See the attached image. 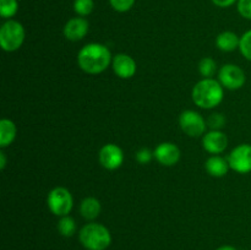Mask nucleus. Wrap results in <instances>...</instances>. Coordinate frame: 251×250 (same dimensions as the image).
Segmentation results:
<instances>
[{
	"instance_id": "obj_1",
	"label": "nucleus",
	"mask_w": 251,
	"mask_h": 250,
	"mask_svg": "<svg viewBox=\"0 0 251 250\" xmlns=\"http://www.w3.org/2000/svg\"><path fill=\"white\" fill-rule=\"evenodd\" d=\"M112 61L109 49L100 43L86 44L77 55L78 66L87 74L103 73Z\"/></svg>"
},
{
	"instance_id": "obj_2",
	"label": "nucleus",
	"mask_w": 251,
	"mask_h": 250,
	"mask_svg": "<svg viewBox=\"0 0 251 250\" xmlns=\"http://www.w3.org/2000/svg\"><path fill=\"white\" fill-rule=\"evenodd\" d=\"M223 86L220 81L213 78H203L193 88V100L196 105L203 109H212L223 100Z\"/></svg>"
},
{
	"instance_id": "obj_3",
	"label": "nucleus",
	"mask_w": 251,
	"mask_h": 250,
	"mask_svg": "<svg viewBox=\"0 0 251 250\" xmlns=\"http://www.w3.org/2000/svg\"><path fill=\"white\" fill-rule=\"evenodd\" d=\"M78 239L87 250H105L112 243V235L107 227L93 222L81 228Z\"/></svg>"
},
{
	"instance_id": "obj_4",
	"label": "nucleus",
	"mask_w": 251,
	"mask_h": 250,
	"mask_svg": "<svg viewBox=\"0 0 251 250\" xmlns=\"http://www.w3.org/2000/svg\"><path fill=\"white\" fill-rule=\"evenodd\" d=\"M25 41V28L20 22L9 20L0 28V46L5 51H15Z\"/></svg>"
},
{
	"instance_id": "obj_5",
	"label": "nucleus",
	"mask_w": 251,
	"mask_h": 250,
	"mask_svg": "<svg viewBox=\"0 0 251 250\" xmlns=\"http://www.w3.org/2000/svg\"><path fill=\"white\" fill-rule=\"evenodd\" d=\"M48 207L55 216H68L74 205L73 196L70 191L63 186L54 188L48 195Z\"/></svg>"
},
{
	"instance_id": "obj_6",
	"label": "nucleus",
	"mask_w": 251,
	"mask_h": 250,
	"mask_svg": "<svg viewBox=\"0 0 251 250\" xmlns=\"http://www.w3.org/2000/svg\"><path fill=\"white\" fill-rule=\"evenodd\" d=\"M218 78H220V82L223 87L232 91L242 88L244 86L245 80H247L243 69H240L238 65H234V64L223 65L218 73Z\"/></svg>"
},
{
	"instance_id": "obj_7",
	"label": "nucleus",
	"mask_w": 251,
	"mask_h": 250,
	"mask_svg": "<svg viewBox=\"0 0 251 250\" xmlns=\"http://www.w3.org/2000/svg\"><path fill=\"white\" fill-rule=\"evenodd\" d=\"M179 124L181 130L191 137L201 136L206 130L205 119L195 110H185L181 113L179 117Z\"/></svg>"
},
{
	"instance_id": "obj_8",
	"label": "nucleus",
	"mask_w": 251,
	"mask_h": 250,
	"mask_svg": "<svg viewBox=\"0 0 251 250\" xmlns=\"http://www.w3.org/2000/svg\"><path fill=\"white\" fill-rule=\"evenodd\" d=\"M228 163L233 171L247 174L251 172V145L243 144L235 147L228 156Z\"/></svg>"
},
{
	"instance_id": "obj_9",
	"label": "nucleus",
	"mask_w": 251,
	"mask_h": 250,
	"mask_svg": "<svg viewBox=\"0 0 251 250\" xmlns=\"http://www.w3.org/2000/svg\"><path fill=\"white\" fill-rule=\"evenodd\" d=\"M123 162H124V153L119 146L114 144H108L100 149V163L105 169L114 171L122 166Z\"/></svg>"
},
{
	"instance_id": "obj_10",
	"label": "nucleus",
	"mask_w": 251,
	"mask_h": 250,
	"mask_svg": "<svg viewBox=\"0 0 251 250\" xmlns=\"http://www.w3.org/2000/svg\"><path fill=\"white\" fill-rule=\"evenodd\" d=\"M154 157L161 164L167 167L174 166L180 159V150L172 142H162L153 152Z\"/></svg>"
},
{
	"instance_id": "obj_11",
	"label": "nucleus",
	"mask_w": 251,
	"mask_h": 250,
	"mask_svg": "<svg viewBox=\"0 0 251 250\" xmlns=\"http://www.w3.org/2000/svg\"><path fill=\"white\" fill-rule=\"evenodd\" d=\"M202 145L203 149L207 152H210V153H222L228 146L227 135L225 132L220 131V130H212V131L207 132L203 136Z\"/></svg>"
},
{
	"instance_id": "obj_12",
	"label": "nucleus",
	"mask_w": 251,
	"mask_h": 250,
	"mask_svg": "<svg viewBox=\"0 0 251 250\" xmlns=\"http://www.w3.org/2000/svg\"><path fill=\"white\" fill-rule=\"evenodd\" d=\"M113 70L122 78H130L136 73V63L127 54H117L113 58Z\"/></svg>"
},
{
	"instance_id": "obj_13",
	"label": "nucleus",
	"mask_w": 251,
	"mask_h": 250,
	"mask_svg": "<svg viewBox=\"0 0 251 250\" xmlns=\"http://www.w3.org/2000/svg\"><path fill=\"white\" fill-rule=\"evenodd\" d=\"M88 22L83 17H74L69 20L64 26V36L69 41H80L87 34Z\"/></svg>"
},
{
	"instance_id": "obj_14",
	"label": "nucleus",
	"mask_w": 251,
	"mask_h": 250,
	"mask_svg": "<svg viewBox=\"0 0 251 250\" xmlns=\"http://www.w3.org/2000/svg\"><path fill=\"white\" fill-rule=\"evenodd\" d=\"M205 168L210 175L221 178V176H225L228 173V169L230 167L229 163H228V159H225L221 156H212L206 161Z\"/></svg>"
},
{
	"instance_id": "obj_15",
	"label": "nucleus",
	"mask_w": 251,
	"mask_h": 250,
	"mask_svg": "<svg viewBox=\"0 0 251 250\" xmlns=\"http://www.w3.org/2000/svg\"><path fill=\"white\" fill-rule=\"evenodd\" d=\"M240 38L234 33V32L226 31L218 34L216 38V46L222 51H233L239 48Z\"/></svg>"
},
{
	"instance_id": "obj_16",
	"label": "nucleus",
	"mask_w": 251,
	"mask_h": 250,
	"mask_svg": "<svg viewBox=\"0 0 251 250\" xmlns=\"http://www.w3.org/2000/svg\"><path fill=\"white\" fill-rule=\"evenodd\" d=\"M80 212L85 220H96L100 213V202L95 198L83 199L80 206Z\"/></svg>"
},
{
	"instance_id": "obj_17",
	"label": "nucleus",
	"mask_w": 251,
	"mask_h": 250,
	"mask_svg": "<svg viewBox=\"0 0 251 250\" xmlns=\"http://www.w3.org/2000/svg\"><path fill=\"white\" fill-rule=\"evenodd\" d=\"M16 137V125L10 119H1L0 122V147H6Z\"/></svg>"
},
{
	"instance_id": "obj_18",
	"label": "nucleus",
	"mask_w": 251,
	"mask_h": 250,
	"mask_svg": "<svg viewBox=\"0 0 251 250\" xmlns=\"http://www.w3.org/2000/svg\"><path fill=\"white\" fill-rule=\"evenodd\" d=\"M58 230L63 237H73L76 233V222L70 216H63L58 222Z\"/></svg>"
},
{
	"instance_id": "obj_19",
	"label": "nucleus",
	"mask_w": 251,
	"mask_h": 250,
	"mask_svg": "<svg viewBox=\"0 0 251 250\" xmlns=\"http://www.w3.org/2000/svg\"><path fill=\"white\" fill-rule=\"evenodd\" d=\"M217 70V64L212 58H203L201 59L199 64V71L205 78H212V76L216 74Z\"/></svg>"
},
{
	"instance_id": "obj_20",
	"label": "nucleus",
	"mask_w": 251,
	"mask_h": 250,
	"mask_svg": "<svg viewBox=\"0 0 251 250\" xmlns=\"http://www.w3.org/2000/svg\"><path fill=\"white\" fill-rule=\"evenodd\" d=\"M19 10L17 0H0V15L2 19H10L15 16Z\"/></svg>"
},
{
	"instance_id": "obj_21",
	"label": "nucleus",
	"mask_w": 251,
	"mask_h": 250,
	"mask_svg": "<svg viewBox=\"0 0 251 250\" xmlns=\"http://www.w3.org/2000/svg\"><path fill=\"white\" fill-rule=\"evenodd\" d=\"M95 7L93 0H75L74 1V10L78 16H87L92 12Z\"/></svg>"
},
{
	"instance_id": "obj_22",
	"label": "nucleus",
	"mask_w": 251,
	"mask_h": 250,
	"mask_svg": "<svg viewBox=\"0 0 251 250\" xmlns=\"http://www.w3.org/2000/svg\"><path fill=\"white\" fill-rule=\"evenodd\" d=\"M239 49L240 51H242L243 56L251 61V29L245 32V33L240 37Z\"/></svg>"
},
{
	"instance_id": "obj_23",
	"label": "nucleus",
	"mask_w": 251,
	"mask_h": 250,
	"mask_svg": "<svg viewBox=\"0 0 251 250\" xmlns=\"http://www.w3.org/2000/svg\"><path fill=\"white\" fill-rule=\"evenodd\" d=\"M113 9L118 12L129 11L135 4V0H109Z\"/></svg>"
},
{
	"instance_id": "obj_24",
	"label": "nucleus",
	"mask_w": 251,
	"mask_h": 250,
	"mask_svg": "<svg viewBox=\"0 0 251 250\" xmlns=\"http://www.w3.org/2000/svg\"><path fill=\"white\" fill-rule=\"evenodd\" d=\"M225 123L226 118L223 117L221 113H213V114H211L207 119L208 126L212 130H220L221 127L225 126Z\"/></svg>"
},
{
	"instance_id": "obj_25",
	"label": "nucleus",
	"mask_w": 251,
	"mask_h": 250,
	"mask_svg": "<svg viewBox=\"0 0 251 250\" xmlns=\"http://www.w3.org/2000/svg\"><path fill=\"white\" fill-rule=\"evenodd\" d=\"M238 11L243 17L251 20V0H238Z\"/></svg>"
},
{
	"instance_id": "obj_26",
	"label": "nucleus",
	"mask_w": 251,
	"mask_h": 250,
	"mask_svg": "<svg viewBox=\"0 0 251 250\" xmlns=\"http://www.w3.org/2000/svg\"><path fill=\"white\" fill-rule=\"evenodd\" d=\"M154 154L152 153L151 151H150L149 149H141L139 150V151L136 152V159L137 162H140V163L145 164V163H149L150 161L152 159V157H153Z\"/></svg>"
},
{
	"instance_id": "obj_27",
	"label": "nucleus",
	"mask_w": 251,
	"mask_h": 250,
	"mask_svg": "<svg viewBox=\"0 0 251 250\" xmlns=\"http://www.w3.org/2000/svg\"><path fill=\"white\" fill-rule=\"evenodd\" d=\"M237 0H212L213 4L216 6H220V7H228V6H232Z\"/></svg>"
},
{
	"instance_id": "obj_28",
	"label": "nucleus",
	"mask_w": 251,
	"mask_h": 250,
	"mask_svg": "<svg viewBox=\"0 0 251 250\" xmlns=\"http://www.w3.org/2000/svg\"><path fill=\"white\" fill-rule=\"evenodd\" d=\"M5 166H6V158H5L4 152H0V168L4 169Z\"/></svg>"
},
{
	"instance_id": "obj_29",
	"label": "nucleus",
	"mask_w": 251,
	"mask_h": 250,
	"mask_svg": "<svg viewBox=\"0 0 251 250\" xmlns=\"http://www.w3.org/2000/svg\"><path fill=\"white\" fill-rule=\"evenodd\" d=\"M217 250H238V249H235L234 247H230V245H225V247L218 248Z\"/></svg>"
}]
</instances>
